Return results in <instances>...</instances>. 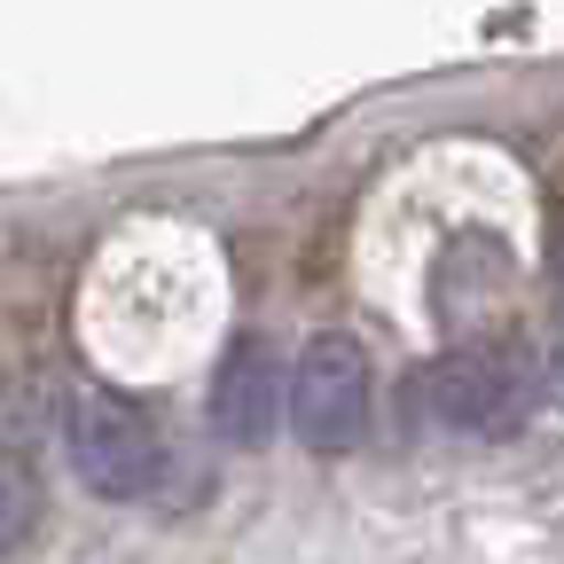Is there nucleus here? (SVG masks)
<instances>
[{
  "instance_id": "4",
  "label": "nucleus",
  "mask_w": 564,
  "mask_h": 564,
  "mask_svg": "<svg viewBox=\"0 0 564 564\" xmlns=\"http://www.w3.org/2000/svg\"><path fill=\"white\" fill-rule=\"evenodd\" d=\"M502 392H510V377L486 352H447V361H432L415 377V408L432 423H447V432H494L502 423Z\"/></svg>"
},
{
  "instance_id": "1",
  "label": "nucleus",
  "mask_w": 564,
  "mask_h": 564,
  "mask_svg": "<svg viewBox=\"0 0 564 564\" xmlns=\"http://www.w3.org/2000/svg\"><path fill=\"white\" fill-rule=\"evenodd\" d=\"M369 392H377L369 352L352 345L345 329L306 337L291 384H282V400H291V432H299L314 455H352V447H361V432H369Z\"/></svg>"
},
{
  "instance_id": "2",
  "label": "nucleus",
  "mask_w": 564,
  "mask_h": 564,
  "mask_svg": "<svg viewBox=\"0 0 564 564\" xmlns=\"http://www.w3.org/2000/svg\"><path fill=\"white\" fill-rule=\"evenodd\" d=\"M70 470L102 502H141L165 470V440L150 408H133L118 392H79L70 400Z\"/></svg>"
},
{
  "instance_id": "5",
  "label": "nucleus",
  "mask_w": 564,
  "mask_h": 564,
  "mask_svg": "<svg viewBox=\"0 0 564 564\" xmlns=\"http://www.w3.org/2000/svg\"><path fill=\"white\" fill-rule=\"evenodd\" d=\"M47 518V494H40V470L0 440V556H17Z\"/></svg>"
},
{
  "instance_id": "3",
  "label": "nucleus",
  "mask_w": 564,
  "mask_h": 564,
  "mask_svg": "<svg viewBox=\"0 0 564 564\" xmlns=\"http://www.w3.org/2000/svg\"><path fill=\"white\" fill-rule=\"evenodd\" d=\"M274 415H282V369L259 337H236L228 361L212 369V432L228 447H267L274 440Z\"/></svg>"
}]
</instances>
